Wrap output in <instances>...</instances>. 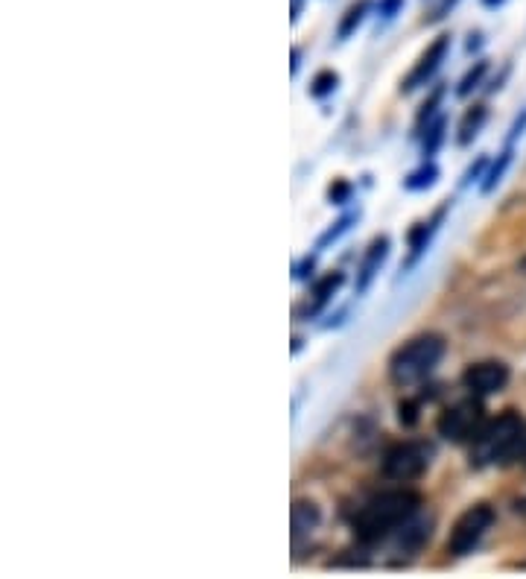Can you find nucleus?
I'll return each mask as SVG.
<instances>
[{
	"label": "nucleus",
	"instance_id": "nucleus-1",
	"mask_svg": "<svg viewBox=\"0 0 526 579\" xmlns=\"http://www.w3.org/2000/svg\"><path fill=\"white\" fill-rule=\"evenodd\" d=\"M421 509V498L410 492V489H392V492H380L372 501H366L351 527H354V536L363 544H380V541L392 539V533Z\"/></svg>",
	"mask_w": 526,
	"mask_h": 579
},
{
	"label": "nucleus",
	"instance_id": "nucleus-2",
	"mask_svg": "<svg viewBox=\"0 0 526 579\" xmlns=\"http://www.w3.org/2000/svg\"><path fill=\"white\" fill-rule=\"evenodd\" d=\"M445 337L439 334H418L413 340H407L401 348H395V354L389 357V381L401 389L427 381L436 366L445 357Z\"/></svg>",
	"mask_w": 526,
	"mask_h": 579
},
{
	"label": "nucleus",
	"instance_id": "nucleus-3",
	"mask_svg": "<svg viewBox=\"0 0 526 579\" xmlns=\"http://www.w3.org/2000/svg\"><path fill=\"white\" fill-rule=\"evenodd\" d=\"M524 430V419L515 410H506L494 422H486L471 442V465L489 468V465L506 463L521 448Z\"/></svg>",
	"mask_w": 526,
	"mask_h": 579
},
{
	"label": "nucleus",
	"instance_id": "nucleus-4",
	"mask_svg": "<svg viewBox=\"0 0 526 579\" xmlns=\"http://www.w3.org/2000/svg\"><path fill=\"white\" fill-rule=\"evenodd\" d=\"M483 425H486V407H483V401H480L477 395H471V398H465V401L451 404V407L439 416L436 430H439L442 439H448L453 445H471L474 436L483 430Z\"/></svg>",
	"mask_w": 526,
	"mask_h": 579
},
{
	"label": "nucleus",
	"instance_id": "nucleus-5",
	"mask_svg": "<svg viewBox=\"0 0 526 579\" xmlns=\"http://www.w3.org/2000/svg\"><path fill=\"white\" fill-rule=\"evenodd\" d=\"M430 457H433V448L424 442H415V439L398 442L383 454L380 471H383V477H389L395 483H413L430 468Z\"/></svg>",
	"mask_w": 526,
	"mask_h": 579
},
{
	"label": "nucleus",
	"instance_id": "nucleus-6",
	"mask_svg": "<svg viewBox=\"0 0 526 579\" xmlns=\"http://www.w3.org/2000/svg\"><path fill=\"white\" fill-rule=\"evenodd\" d=\"M494 521H497V515H494L489 503L468 506L453 524L451 536H448V553L451 556H468L480 541L486 539V533L494 527Z\"/></svg>",
	"mask_w": 526,
	"mask_h": 579
},
{
	"label": "nucleus",
	"instance_id": "nucleus-7",
	"mask_svg": "<svg viewBox=\"0 0 526 579\" xmlns=\"http://www.w3.org/2000/svg\"><path fill=\"white\" fill-rule=\"evenodd\" d=\"M506 384H509V366L500 360H480L462 372V386L477 398L494 395V392L506 389Z\"/></svg>",
	"mask_w": 526,
	"mask_h": 579
},
{
	"label": "nucleus",
	"instance_id": "nucleus-8",
	"mask_svg": "<svg viewBox=\"0 0 526 579\" xmlns=\"http://www.w3.org/2000/svg\"><path fill=\"white\" fill-rule=\"evenodd\" d=\"M448 50H451V36H439V39L433 41L421 56H418V62H415V68L410 71V77L401 82V91H415V88H421V85H427L433 74L442 68V62L448 59Z\"/></svg>",
	"mask_w": 526,
	"mask_h": 579
},
{
	"label": "nucleus",
	"instance_id": "nucleus-9",
	"mask_svg": "<svg viewBox=\"0 0 526 579\" xmlns=\"http://www.w3.org/2000/svg\"><path fill=\"white\" fill-rule=\"evenodd\" d=\"M433 524H436V518L433 515H427L424 512V506L413 512L395 533H392V544H395V550L398 553H415V550H421L427 539L433 536Z\"/></svg>",
	"mask_w": 526,
	"mask_h": 579
},
{
	"label": "nucleus",
	"instance_id": "nucleus-10",
	"mask_svg": "<svg viewBox=\"0 0 526 579\" xmlns=\"http://www.w3.org/2000/svg\"><path fill=\"white\" fill-rule=\"evenodd\" d=\"M342 281H345L342 272H328V275H322V278L310 287V293H307V299H304V305H301V316H307V319L319 316L322 310L331 305V299L337 296Z\"/></svg>",
	"mask_w": 526,
	"mask_h": 579
},
{
	"label": "nucleus",
	"instance_id": "nucleus-11",
	"mask_svg": "<svg viewBox=\"0 0 526 579\" xmlns=\"http://www.w3.org/2000/svg\"><path fill=\"white\" fill-rule=\"evenodd\" d=\"M389 258V237H375L372 246L366 249V258L357 270V293L369 290V284L375 281V275L383 267V261Z\"/></svg>",
	"mask_w": 526,
	"mask_h": 579
},
{
	"label": "nucleus",
	"instance_id": "nucleus-12",
	"mask_svg": "<svg viewBox=\"0 0 526 579\" xmlns=\"http://www.w3.org/2000/svg\"><path fill=\"white\" fill-rule=\"evenodd\" d=\"M319 521H322V512H319V506L313 501H299L293 503V512H290V524H293V541L299 544L304 536H313L316 533V527H319Z\"/></svg>",
	"mask_w": 526,
	"mask_h": 579
},
{
	"label": "nucleus",
	"instance_id": "nucleus-13",
	"mask_svg": "<svg viewBox=\"0 0 526 579\" xmlns=\"http://www.w3.org/2000/svg\"><path fill=\"white\" fill-rule=\"evenodd\" d=\"M448 211H451V205H442L427 223H418L413 232H410V252H413V261H418V255L430 246V240H433V234L439 232V226L445 223V217H448Z\"/></svg>",
	"mask_w": 526,
	"mask_h": 579
},
{
	"label": "nucleus",
	"instance_id": "nucleus-14",
	"mask_svg": "<svg viewBox=\"0 0 526 579\" xmlns=\"http://www.w3.org/2000/svg\"><path fill=\"white\" fill-rule=\"evenodd\" d=\"M483 123H486V109H483V106H474L468 115L462 117V123H459V144L468 147V144L480 135Z\"/></svg>",
	"mask_w": 526,
	"mask_h": 579
},
{
	"label": "nucleus",
	"instance_id": "nucleus-15",
	"mask_svg": "<svg viewBox=\"0 0 526 579\" xmlns=\"http://www.w3.org/2000/svg\"><path fill=\"white\" fill-rule=\"evenodd\" d=\"M436 179H439V167H436L433 161H424L418 170H413V173L404 179V188H407V191H424V188H433Z\"/></svg>",
	"mask_w": 526,
	"mask_h": 579
},
{
	"label": "nucleus",
	"instance_id": "nucleus-16",
	"mask_svg": "<svg viewBox=\"0 0 526 579\" xmlns=\"http://www.w3.org/2000/svg\"><path fill=\"white\" fill-rule=\"evenodd\" d=\"M366 15H369V0H360V3H354V6H348L345 18H342V24H339V39H348V36L366 21Z\"/></svg>",
	"mask_w": 526,
	"mask_h": 579
},
{
	"label": "nucleus",
	"instance_id": "nucleus-17",
	"mask_svg": "<svg viewBox=\"0 0 526 579\" xmlns=\"http://www.w3.org/2000/svg\"><path fill=\"white\" fill-rule=\"evenodd\" d=\"M445 126H448V120H445V117H436V120H430V123H427V135H424V158H430V155L439 150V144L445 141Z\"/></svg>",
	"mask_w": 526,
	"mask_h": 579
},
{
	"label": "nucleus",
	"instance_id": "nucleus-18",
	"mask_svg": "<svg viewBox=\"0 0 526 579\" xmlns=\"http://www.w3.org/2000/svg\"><path fill=\"white\" fill-rule=\"evenodd\" d=\"M339 85V74H334V71H322V74H316L313 77V82H310V94L313 97H328V94H334Z\"/></svg>",
	"mask_w": 526,
	"mask_h": 579
},
{
	"label": "nucleus",
	"instance_id": "nucleus-19",
	"mask_svg": "<svg viewBox=\"0 0 526 579\" xmlns=\"http://www.w3.org/2000/svg\"><path fill=\"white\" fill-rule=\"evenodd\" d=\"M486 71H489V62H477L465 77H462V82H459V88H456V94L459 97H468L480 82H483V77H486Z\"/></svg>",
	"mask_w": 526,
	"mask_h": 579
},
{
	"label": "nucleus",
	"instance_id": "nucleus-20",
	"mask_svg": "<svg viewBox=\"0 0 526 579\" xmlns=\"http://www.w3.org/2000/svg\"><path fill=\"white\" fill-rule=\"evenodd\" d=\"M509 161H512V144L506 147V153L500 155V161L494 164L489 170V176H486V182H483V193H489V191H494V185L503 179V173H506V167H509Z\"/></svg>",
	"mask_w": 526,
	"mask_h": 579
},
{
	"label": "nucleus",
	"instance_id": "nucleus-21",
	"mask_svg": "<svg viewBox=\"0 0 526 579\" xmlns=\"http://www.w3.org/2000/svg\"><path fill=\"white\" fill-rule=\"evenodd\" d=\"M442 88L439 91H433V97L424 103V109H421V115H418V129H424V123H430L433 120V115H436V109H439V103H442Z\"/></svg>",
	"mask_w": 526,
	"mask_h": 579
},
{
	"label": "nucleus",
	"instance_id": "nucleus-22",
	"mask_svg": "<svg viewBox=\"0 0 526 579\" xmlns=\"http://www.w3.org/2000/svg\"><path fill=\"white\" fill-rule=\"evenodd\" d=\"M398 419L404 427H413L418 422V404L415 401H401L398 404Z\"/></svg>",
	"mask_w": 526,
	"mask_h": 579
},
{
	"label": "nucleus",
	"instance_id": "nucleus-23",
	"mask_svg": "<svg viewBox=\"0 0 526 579\" xmlns=\"http://www.w3.org/2000/svg\"><path fill=\"white\" fill-rule=\"evenodd\" d=\"M351 223H354V214H348V217H342V220H339V223H337V226H334V229H331V232L322 234V240H319V246L325 249L328 243H334V240H337L339 234L348 232V226H351Z\"/></svg>",
	"mask_w": 526,
	"mask_h": 579
},
{
	"label": "nucleus",
	"instance_id": "nucleus-24",
	"mask_svg": "<svg viewBox=\"0 0 526 579\" xmlns=\"http://www.w3.org/2000/svg\"><path fill=\"white\" fill-rule=\"evenodd\" d=\"M348 196H351V185H348V182H342V179H337V182L331 185V191H328V199H331L334 205L348 202Z\"/></svg>",
	"mask_w": 526,
	"mask_h": 579
},
{
	"label": "nucleus",
	"instance_id": "nucleus-25",
	"mask_svg": "<svg viewBox=\"0 0 526 579\" xmlns=\"http://www.w3.org/2000/svg\"><path fill=\"white\" fill-rule=\"evenodd\" d=\"M401 9H404V0H380V3H377V12H380L386 21H389V18H395Z\"/></svg>",
	"mask_w": 526,
	"mask_h": 579
},
{
	"label": "nucleus",
	"instance_id": "nucleus-26",
	"mask_svg": "<svg viewBox=\"0 0 526 579\" xmlns=\"http://www.w3.org/2000/svg\"><path fill=\"white\" fill-rule=\"evenodd\" d=\"M483 167H486V158H480V161H477V167H471V170H468V176H465V185H468V182H474V179L483 173Z\"/></svg>",
	"mask_w": 526,
	"mask_h": 579
},
{
	"label": "nucleus",
	"instance_id": "nucleus-27",
	"mask_svg": "<svg viewBox=\"0 0 526 579\" xmlns=\"http://www.w3.org/2000/svg\"><path fill=\"white\" fill-rule=\"evenodd\" d=\"M310 272H313V258H307L304 264H299V267H296V278H307Z\"/></svg>",
	"mask_w": 526,
	"mask_h": 579
},
{
	"label": "nucleus",
	"instance_id": "nucleus-28",
	"mask_svg": "<svg viewBox=\"0 0 526 579\" xmlns=\"http://www.w3.org/2000/svg\"><path fill=\"white\" fill-rule=\"evenodd\" d=\"M299 65H301V50L296 47V50H293V74H299Z\"/></svg>",
	"mask_w": 526,
	"mask_h": 579
},
{
	"label": "nucleus",
	"instance_id": "nucleus-29",
	"mask_svg": "<svg viewBox=\"0 0 526 579\" xmlns=\"http://www.w3.org/2000/svg\"><path fill=\"white\" fill-rule=\"evenodd\" d=\"M301 15V0H293V21H299Z\"/></svg>",
	"mask_w": 526,
	"mask_h": 579
},
{
	"label": "nucleus",
	"instance_id": "nucleus-30",
	"mask_svg": "<svg viewBox=\"0 0 526 579\" xmlns=\"http://www.w3.org/2000/svg\"><path fill=\"white\" fill-rule=\"evenodd\" d=\"M483 3H486V6H491V9H494V6H500L503 0H483Z\"/></svg>",
	"mask_w": 526,
	"mask_h": 579
},
{
	"label": "nucleus",
	"instance_id": "nucleus-31",
	"mask_svg": "<svg viewBox=\"0 0 526 579\" xmlns=\"http://www.w3.org/2000/svg\"><path fill=\"white\" fill-rule=\"evenodd\" d=\"M521 272H524V275H526V258H524V261H521Z\"/></svg>",
	"mask_w": 526,
	"mask_h": 579
},
{
	"label": "nucleus",
	"instance_id": "nucleus-32",
	"mask_svg": "<svg viewBox=\"0 0 526 579\" xmlns=\"http://www.w3.org/2000/svg\"><path fill=\"white\" fill-rule=\"evenodd\" d=\"M524 460H526V454H524Z\"/></svg>",
	"mask_w": 526,
	"mask_h": 579
}]
</instances>
